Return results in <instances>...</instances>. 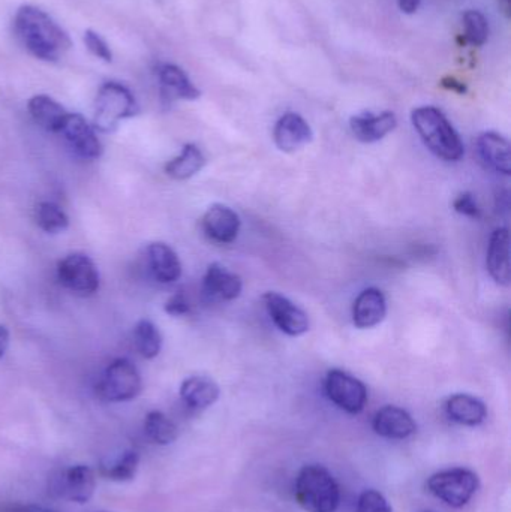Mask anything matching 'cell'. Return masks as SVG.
Wrapping results in <instances>:
<instances>
[{
  "mask_svg": "<svg viewBox=\"0 0 511 512\" xmlns=\"http://www.w3.org/2000/svg\"><path fill=\"white\" fill-rule=\"evenodd\" d=\"M18 41L36 59L57 62L72 47L68 33L42 9L32 5L18 8L14 17Z\"/></svg>",
  "mask_w": 511,
  "mask_h": 512,
  "instance_id": "6da1fadb",
  "label": "cell"
},
{
  "mask_svg": "<svg viewBox=\"0 0 511 512\" xmlns=\"http://www.w3.org/2000/svg\"><path fill=\"white\" fill-rule=\"evenodd\" d=\"M411 122L423 144L437 158L447 162H458L464 158V143L443 111L435 107L416 108L411 113Z\"/></svg>",
  "mask_w": 511,
  "mask_h": 512,
  "instance_id": "7a4b0ae2",
  "label": "cell"
},
{
  "mask_svg": "<svg viewBox=\"0 0 511 512\" xmlns=\"http://www.w3.org/2000/svg\"><path fill=\"white\" fill-rule=\"evenodd\" d=\"M294 496L306 512H336L341 504V489L329 469L306 465L294 484Z\"/></svg>",
  "mask_w": 511,
  "mask_h": 512,
  "instance_id": "3957f363",
  "label": "cell"
},
{
  "mask_svg": "<svg viewBox=\"0 0 511 512\" xmlns=\"http://www.w3.org/2000/svg\"><path fill=\"white\" fill-rule=\"evenodd\" d=\"M140 113L137 99L131 90L116 81H108L99 89L93 111V129L114 132L122 120L131 119Z\"/></svg>",
  "mask_w": 511,
  "mask_h": 512,
  "instance_id": "277c9868",
  "label": "cell"
},
{
  "mask_svg": "<svg viewBox=\"0 0 511 512\" xmlns=\"http://www.w3.org/2000/svg\"><path fill=\"white\" fill-rule=\"evenodd\" d=\"M429 493L452 508H462L480 487L479 475L471 469L453 468L437 472L426 483Z\"/></svg>",
  "mask_w": 511,
  "mask_h": 512,
  "instance_id": "5b68a950",
  "label": "cell"
},
{
  "mask_svg": "<svg viewBox=\"0 0 511 512\" xmlns=\"http://www.w3.org/2000/svg\"><path fill=\"white\" fill-rule=\"evenodd\" d=\"M141 388L140 372L126 358L111 361L98 382L99 397L111 403L131 402L141 393Z\"/></svg>",
  "mask_w": 511,
  "mask_h": 512,
  "instance_id": "8992f818",
  "label": "cell"
},
{
  "mask_svg": "<svg viewBox=\"0 0 511 512\" xmlns=\"http://www.w3.org/2000/svg\"><path fill=\"white\" fill-rule=\"evenodd\" d=\"M324 391L327 397L347 414H360L368 403L366 385L344 370L333 369L327 373Z\"/></svg>",
  "mask_w": 511,
  "mask_h": 512,
  "instance_id": "52a82bcc",
  "label": "cell"
},
{
  "mask_svg": "<svg viewBox=\"0 0 511 512\" xmlns=\"http://www.w3.org/2000/svg\"><path fill=\"white\" fill-rule=\"evenodd\" d=\"M59 282L74 294L89 297L99 289V271L95 262L84 254H71L57 265Z\"/></svg>",
  "mask_w": 511,
  "mask_h": 512,
  "instance_id": "ba28073f",
  "label": "cell"
},
{
  "mask_svg": "<svg viewBox=\"0 0 511 512\" xmlns=\"http://www.w3.org/2000/svg\"><path fill=\"white\" fill-rule=\"evenodd\" d=\"M95 472L86 465H75L63 469L51 478L50 492L57 498L66 499L75 504H86L95 495Z\"/></svg>",
  "mask_w": 511,
  "mask_h": 512,
  "instance_id": "9c48e42d",
  "label": "cell"
},
{
  "mask_svg": "<svg viewBox=\"0 0 511 512\" xmlns=\"http://www.w3.org/2000/svg\"><path fill=\"white\" fill-rule=\"evenodd\" d=\"M264 306L276 327L291 337H299L309 330V318L299 306L278 292H267L263 297Z\"/></svg>",
  "mask_w": 511,
  "mask_h": 512,
  "instance_id": "30bf717a",
  "label": "cell"
},
{
  "mask_svg": "<svg viewBox=\"0 0 511 512\" xmlns=\"http://www.w3.org/2000/svg\"><path fill=\"white\" fill-rule=\"evenodd\" d=\"M59 134L68 141L72 150L81 158L95 161L101 158L104 152L95 129L81 114L69 113Z\"/></svg>",
  "mask_w": 511,
  "mask_h": 512,
  "instance_id": "8fae6325",
  "label": "cell"
},
{
  "mask_svg": "<svg viewBox=\"0 0 511 512\" xmlns=\"http://www.w3.org/2000/svg\"><path fill=\"white\" fill-rule=\"evenodd\" d=\"M240 225L242 222L239 215L224 204H213L201 219L204 234L213 242L222 243V245L237 239Z\"/></svg>",
  "mask_w": 511,
  "mask_h": 512,
  "instance_id": "7c38bea8",
  "label": "cell"
},
{
  "mask_svg": "<svg viewBox=\"0 0 511 512\" xmlns=\"http://www.w3.org/2000/svg\"><path fill=\"white\" fill-rule=\"evenodd\" d=\"M314 138L309 123L300 114L287 113L276 122L273 140L281 152L294 153L311 143Z\"/></svg>",
  "mask_w": 511,
  "mask_h": 512,
  "instance_id": "4fadbf2b",
  "label": "cell"
},
{
  "mask_svg": "<svg viewBox=\"0 0 511 512\" xmlns=\"http://www.w3.org/2000/svg\"><path fill=\"white\" fill-rule=\"evenodd\" d=\"M372 429L381 438L402 441L416 433L417 424L405 409L389 405L384 406L374 415Z\"/></svg>",
  "mask_w": 511,
  "mask_h": 512,
  "instance_id": "5bb4252c",
  "label": "cell"
},
{
  "mask_svg": "<svg viewBox=\"0 0 511 512\" xmlns=\"http://www.w3.org/2000/svg\"><path fill=\"white\" fill-rule=\"evenodd\" d=\"M398 126L396 114L384 111L381 114L362 113L351 117L350 129L356 140L362 143H377Z\"/></svg>",
  "mask_w": 511,
  "mask_h": 512,
  "instance_id": "9a60e30c",
  "label": "cell"
},
{
  "mask_svg": "<svg viewBox=\"0 0 511 512\" xmlns=\"http://www.w3.org/2000/svg\"><path fill=\"white\" fill-rule=\"evenodd\" d=\"M156 74H158L161 95L165 101H174V99L195 101L200 98V90L195 87L186 72L179 66L173 65V63H162L158 66Z\"/></svg>",
  "mask_w": 511,
  "mask_h": 512,
  "instance_id": "2e32d148",
  "label": "cell"
},
{
  "mask_svg": "<svg viewBox=\"0 0 511 512\" xmlns=\"http://www.w3.org/2000/svg\"><path fill=\"white\" fill-rule=\"evenodd\" d=\"M203 288L209 297L231 301L242 294L243 283L236 273L218 262H213L204 274Z\"/></svg>",
  "mask_w": 511,
  "mask_h": 512,
  "instance_id": "e0dca14e",
  "label": "cell"
},
{
  "mask_svg": "<svg viewBox=\"0 0 511 512\" xmlns=\"http://www.w3.org/2000/svg\"><path fill=\"white\" fill-rule=\"evenodd\" d=\"M386 313V297L377 288H368L360 292L353 304L354 325L362 330L381 324L386 318Z\"/></svg>",
  "mask_w": 511,
  "mask_h": 512,
  "instance_id": "ac0fdd59",
  "label": "cell"
},
{
  "mask_svg": "<svg viewBox=\"0 0 511 512\" xmlns=\"http://www.w3.org/2000/svg\"><path fill=\"white\" fill-rule=\"evenodd\" d=\"M486 265H488L489 274L495 282L503 286L510 285V233L507 228H498L492 234Z\"/></svg>",
  "mask_w": 511,
  "mask_h": 512,
  "instance_id": "d6986e66",
  "label": "cell"
},
{
  "mask_svg": "<svg viewBox=\"0 0 511 512\" xmlns=\"http://www.w3.org/2000/svg\"><path fill=\"white\" fill-rule=\"evenodd\" d=\"M444 411L453 423L467 427L480 426L488 417L485 403L470 394H453L446 400Z\"/></svg>",
  "mask_w": 511,
  "mask_h": 512,
  "instance_id": "ffe728a7",
  "label": "cell"
},
{
  "mask_svg": "<svg viewBox=\"0 0 511 512\" xmlns=\"http://www.w3.org/2000/svg\"><path fill=\"white\" fill-rule=\"evenodd\" d=\"M219 385L209 376H191L180 385V399L192 411H204L218 402Z\"/></svg>",
  "mask_w": 511,
  "mask_h": 512,
  "instance_id": "44dd1931",
  "label": "cell"
},
{
  "mask_svg": "<svg viewBox=\"0 0 511 512\" xmlns=\"http://www.w3.org/2000/svg\"><path fill=\"white\" fill-rule=\"evenodd\" d=\"M150 273L161 283H173L182 276V264L173 248L165 243H152L146 249Z\"/></svg>",
  "mask_w": 511,
  "mask_h": 512,
  "instance_id": "7402d4cb",
  "label": "cell"
},
{
  "mask_svg": "<svg viewBox=\"0 0 511 512\" xmlns=\"http://www.w3.org/2000/svg\"><path fill=\"white\" fill-rule=\"evenodd\" d=\"M480 156L483 161L497 171V173L510 176L511 150L510 143L503 135L497 132H483L477 140Z\"/></svg>",
  "mask_w": 511,
  "mask_h": 512,
  "instance_id": "603a6c76",
  "label": "cell"
},
{
  "mask_svg": "<svg viewBox=\"0 0 511 512\" xmlns=\"http://www.w3.org/2000/svg\"><path fill=\"white\" fill-rule=\"evenodd\" d=\"M27 108L32 119L45 131L53 134H59L69 114V111H66L59 102L47 95L33 96Z\"/></svg>",
  "mask_w": 511,
  "mask_h": 512,
  "instance_id": "cb8c5ba5",
  "label": "cell"
},
{
  "mask_svg": "<svg viewBox=\"0 0 511 512\" xmlns=\"http://www.w3.org/2000/svg\"><path fill=\"white\" fill-rule=\"evenodd\" d=\"M204 165H206V156L203 152L195 144H186L179 156L165 164L164 170L171 179L182 182L200 173Z\"/></svg>",
  "mask_w": 511,
  "mask_h": 512,
  "instance_id": "d4e9b609",
  "label": "cell"
},
{
  "mask_svg": "<svg viewBox=\"0 0 511 512\" xmlns=\"http://www.w3.org/2000/svg\"><path fill=\"white\" fill-rule=\"evenodd\" d=\"M134 343L141 357L152 360L162 349L161 331L150 319H141L134 327Z\"/></svg>",
  "mask_w": 511,
  "mask_h": 512,
  "instance_id": "484cf974",
  "label": "cell"
},
{
  "mask_svg": "<svg viewBox=\"0 0 511 512\" xmlns=\"http://www.w3.org/2000/svg\"><path fill=\"white\" fill-rule=\"evenodd\" d=\"M144 433L156 445H170L177 439L176 424L161 411H152L144 418Z\"/></svg>",
  "mask_w": 511,
  "mask_h": 512,
  "instance_id": "4316f807",
  "label": "cell"
},
{
  "mask_svg": "<svg viewBox=\"0 0 511 512\" xmlns=\"http://www.w3.org/2000/svg\"><path fill=\"white\" fill-rule=\"evenodd\" d=\"M35 219L38 227L48 234H59L68 230L69 218L62 207L51 201L39 203L35 210Z\"/></svg>",
  "mask_w": 511,
  "mask_h": 512,
  "instance_id": "83f0119b",
  "label": "cell"
},
{
  "mask_svg": "<svg viewBox=\"0 0 511 512\" xmlns=\"http://www.w3.org/2000/svg\"><path fill=\"white\" fill-rule=\"evenodd\" d=\"M138 465H140V454L134 450H126L113 463L102 466L101 474L108 480L125 483V481L134 480Z\"/></svg>",
  "mask_w": 511,
  "mask_h": 512,
  "instance_id": "f1b7e54d",
  "label": "cell"
},
{
  "mask_svg": "<svg viewBox=\"0 0 511 512\" xmlns=\"http://www.w3.org/2000/svg\"><path fill=\"white\" fill-rule=\"evenodd\" d=\"M462 20H464L465 42H470L476 47L485 45L489 38V23L485 15L476 9H468L462 15Z\"/></svg>",
  "mask_w": 511,
  "mask_h": 512,
  "instance_id": "f546056e",
  "label": "cell"
},
{
  "mask_svg": "<svg viewBox=\"0 0 511 512\" xmlns=\"http://www.w3.org/2000/svg\"><path fill=\"white\" fill-rule=\"evenodd\" d=\"M357 511L359 512H393L387 499L377 490H365L359 496L357 501Z\"/></svg>",
  "mask_w": 511,
  "mask_h": 512,
  "instance_id": "4dcf8cb0",
  "label": "cell"
},
{
  "mask_svg": "<svg viewBox=\"0 0 511 512\" xmlns=\"http://www.w3.org/2000/svg\"><path fill=\"white\" fill-rule=\"evenodd\" d=\"M84 44L87 45L93 56L99 57L104 62H111L113 60V53H111L110 47L99 36V33L93 32V30H86V33H84Z\"/></svg>",
  "mask_w": 511,
  "mask_h": 512,
  "instance_id": "1f68e13d",
  "label": "cell"
},
{
  "mask_svg": "<svg viewBox=\"0 0 511 512\" xmlns=\"http://www.w3.org/2000/svg\"><path fill=\"white\" fill-rule=\"evenodd\" d=\"M453 209L461 215L468 216V218L479 219L482 212H480L479 204H477L476 198L470 192L459 195L453 203Z\"/></svg>",
  "mask_w": 511,
  "mask_h": 512,
  "instance_id": "d6a6232c",
  "label": "cell"
},
{
  "mask_svg": "<svg viewBox=\"0 0 511 512\" xmlns=\"http://www.w3.org/2000/svg\"><path fill=\"white\" fill-rule=\"evenodd\" d=\"M165 312L171 316H185L191 312V304H189L188 298L183 294L182 291L176 292V294L171 295L168 298L167 303H165Z\"/></svg>",
  "mask_w": 511,
  "mask_h": 512,
  "instance_id": "836d02e7",
  "label": "cell"
},
{
  "mask_svg": "<svg viewBox=\"0 0 511 512\" xmlns=\"http://www.w3.org/2000/svg\"><path fill=\"white\" fill-rule=\"evenodd\" d=\"M441 86L444 87V89L447 90H453V92L461 93V95H464V93H467V86H465L464 83H461V81L456 80V78L453 77H446L441 80Z\"/></svg>",
  "mask_w": 511,
  "mask_h": 512,
  "instance_id": "e575fe53",
  "label": "cell"
},
{
  "mask_svg": "<svg viewBox=\"0 0 511 512\" xmlns=\"http://www.w3.org/2000/svg\"><path fill=\"white\" fill-rule=\"evenodd\" d=\"M422 0H398L399 9L405 14H416Z\"/></svg>",
  "mask_w": 511,
  "mask_h": 512,
  "instance_id": "d590c367",
  "label": "cell"
},
{
  "mask_svg": "<svg viewBox=\"0 0 511 512\" xmlns=\"http://www.w3.org/2000/svg\"><path fill=\"white\" fill-rule=\"evenodd\" d=\"M9 346V331L5 325H0V358L5 355V352L8 351Z\"/></svg>",
  "mask_w": 511,
  "mask_h": 512,
  "instance_id": "8d00e7d4",
  "label": "cell"
},
{
  "mask_svg": "<svg viewBox=\"0 0 511 512\" xmlns=\"http://www.w3.org/2000/svg\"><path fill=\"white\" fill-rule=\"evenodd\" d=\"M11 512H57L53 510H47V508L36 507V505H17L12 507ZM105 512V511H98Z\"/></svg>",
  "mask_w": 511,
  "mask_h": 512,
  "instance_id": "74e56055",
  "label": "cell"
},
{
  "mask_svg": "<svg viewBox=\"0 0 511 512\" xmlns=\"http://www.w3.org/2000/svg\"><path fill=\"white\" fill-rule=\"evenodd\" d=\"M498 5H500L501 11L506 15L507 18L511 17V0H498Z\"/></svg>",
  "mask_w": 511,
  "mask_h": 512,
  "instance_id": "f35d334b",
  "label": "cell"
},
{
  "mask_svg": "<svg viewBox=\"0 0 511 512\" xmlns=\"http://www.w3.org/2000/svg\"><path fill=\"white\" fill-rule=\"evenodd\" d=\"M423 512H435V511H423Z\"/></svg>",
  "mask_w": 511,
  "mask_h": 512,
  "instance_id": "ab89813d",
  "label": "cell"
}]
</instances>
